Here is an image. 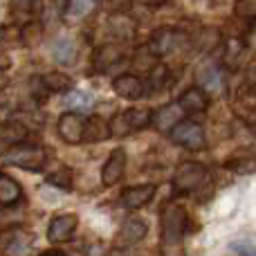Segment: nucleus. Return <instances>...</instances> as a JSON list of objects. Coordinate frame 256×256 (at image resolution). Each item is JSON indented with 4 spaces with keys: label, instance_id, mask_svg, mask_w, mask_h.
Returning a JSON list of instances; mask_svg holds the SVG:
<instances>
[{
    "label": "nucleus",
    "instance_id": "nucleus-32",
    "mask_svg": "<svg viewBox=\"0 0 256 256\" xmlns=\"http://www.w3.org/2000/svg\"><path fill=\"white\" fill-rule=\"evenodd\" d=\"M7 86H9V76H7V72L0 70V90H4Z\"/></svg>",
    "mask_w": 256,
    "mask_h": 256
},
{
    "label": "nucleus",
    "instance_id": "nucleus-23",
    "mask_svg": "<svg viewBox=\"0 0 256 256\" xmlns=\"http://www.w3.org/2000/svg\"><path fill=\"white\" fill-rule=\"evenodd\" d=\"M40 81L50 92H66L72 88V79L68 74H61V72H48L45 76H40Z\"/></svg>",
    "mask_w": 256,
    "mask_h": 256
},
{
    "label": "nucleus",
    "instance_id": "nucleus-9",
    "mask_svg": "<svg viewBox=\"0 0 256 256\" xmlns=\"http://www.w3.org/2000/svg\"><path fill=\"white\" fill-rule=\"evenodd\" d=\"M84 126L86 122L76 112H66L58 120V135L68 144H79V142H84Z\"/></svg>",
    "mask_w": 256,
    "mask_h": 256
},
{
    "label": "nucleus",
    "instance_id": "nucleus-12",
    "mask_svg": "<svg viewBox=\"0 0 256 256\" xmlns=\"http://www.w3.org/2000/svg\"><path fill=\"white\" fill-rule=\"evenodd\" d=\"M112 90H115L122 99L135 102V99L144 97V81L135 74H122L112 81Z\"/></svg>",
    "mask_w": 256,
    "mask_h": 256
},
{
    "label": "nucleus",
    "instance_id": "nucleus-24",
    "mask_svg": "<svg viewBox=\"0 0 256 256\" xmlns=\"http://www.w3.org/2000/svg\"><path fill=\"white\" fill-rule=\"evenodd\" d=\"M243 54H245V43H243V40H238V38H232L230 43H227V52H225L227 66H230L232 70H234V68H238Z\"/></svg>",
    "mask_w": 256,
    "mask_h": 256
},
{
    "label": "nucleus",
    "instance_id": "nucleus-21",
    "mask_svg": "<svg viewBox=\"0 0 256 256\" xmlns=\"http://www.w3.org/2000/svg\"><path fill=\"white\" fill-rule=\"evenodd\" d=\"M227 168H232L238 176H250L256 171V153H236L227 162Z\"/></svg>",
    "mask_w": 256,
    "mask_h": 256
},
{
    "label": "nucleus",
    "instance_id": "nucleus-1",
    "mask_svg": "<svg viewBox=\"0 0 256 256\" xmlns=\"http://www.w3.org/2000/svg\"><path fill=\"white\" fill-rule=\"evenodd\" d=\"M186 212L180 204H166L160 216V252L162 256H186Z\"/></svg>",
    "mask_w": 256,
    "mask_h": 256
},
{
    "label": "nucleus",
    "instance_id": "nucleus-22",
    "mask_svg": "<svg viewBox=\"0 0 256 256\" xmlns=\"http://www.w3.org/2000/svg\"><path fill=\"white\" fill-rule=\"evenodd\" d=\"M176 40H178L176 32L162 30V32H158V34H155L153 43H150V50H153V54H160V56H162V54L171 52V50L176 48Z\"/></svg>",
    "mask_w": 256,
    "mask_h": 256
},
{
    "label": "nucleus",
    "instance_id": "nucleus-16",
    "mask_svg": "<svg viewBox=\"0 0 256 256\" xmlns=\"http://www.w3.org/2000/svg\"><path fill=\"white\" fill-rule=\"evenodd\" d=\"M27 135V128L22 124H16V122H9V124H2L0 122V155H4L12 146L20 144Z\"/></svg>",
    "mask_w": 256,
    "mask_h": 256
},
{
    "label": "nucleus",
    "instance_id": "nucleus-30",
    "mask_svg": "<svg viewBox=\"0 0 256 256\" xmlns=\"http://www.w3.org/2000/svg\"><path fill=\"white\" fill-rule=\"evenodd\" d=\"M104 2H106V7L110 12H124V9H128V0H104Z\"/></svg>",
    "mask_w": 256,
    "mask_h": 256
},
{
    "label": "nucleus",
    "instance_id": "nucleus-7",
    "mask_svg": "<svg viewBox=\"0 0 256 256\" xmlns=\"http://www.w3.org/2000/svg\"><path fill=\"white\" fill-rule=\"evenodd\" d=\"M196 76H198V84L202 86V90L207 94L216 97V94H220L222 90H225V74H222V70L216 63H204V66H200Z\"/></svg>",
    "mask_w": 256,
    "mask_h": 256
},
{
    "label": "nucleus",
    "instance_id": "nucleus-18",
    "mask_svg": "<svg viewBox=\"0 0 256 256\" xmlns=\"http://www.w3.org/2000/svg\"><path fill=\"white\" fill-rule=\"evenodd\" d=\"M22 189L14 178L0 173V207H12V204L20 202Z\"/></svg>",
    "mask_w": 256,
    "mask_h": 256
},
{
    "label": "nucleus",
    "instance_id": "nucleus-6",
    "mask_svg": "<svg viewBox=\"0 0 256 256\" xmlns=\"http://www.w3.org/2000/svg\"><path fill=\"white\" fill-rule=\"evenodd\" d=\"M76 227H79V216H74V214H61V216H56L48 227L50 243H54V245L68 243L74 236Z\"/></svg>",
    "mask_w": 256,
    "mask_h": 256
},
{
    "label": "nucleus",
    "instance_id": "nucleus-3",
    "mask_svg": "<svg viewBox=\"0 0 256 256\" xmlns=\"http://www.w3.org/2000/svg\"><path fill=\"white\" fill-rule=\"evenodd\" d=\"M150 120H153V112H150L148 108H128V110L120 112V115L112 120L110 135H117V137L130 135V132L146 128L150 124Z\"/></svg>",
    "mask_w": 256,
    "mask_h": 256
},
{
    "label": "nucleus",
    "instance_id": "nucleus-31",
    "mask_svg": "<svg viewBox=\"0 0 256 256\" xmlns=\"http://www.w3.org/2000/svg\"><path fill=\"white\" fill-rule=\"evenodd\" d=\"M248 88L252 90V92H256V68L250 72V76H248Z\"/></svg>",
    "mask_w": 256,
    "mask_h": 256
},
{
    "label": "nucleus",
    "instance_id": "nucleus-17",
    "mask_svg": "<svg viewBox=\"0 0 256 256\" xmlns=\"http://www.w3.org/2000/svg\"><path fill=\"white\" fill-rule=\"evenodd\" d=\"M97 4H99V0H68L63 16H66V20H70V22L84 20V18H88L90 14L97 9Z\"/></svg>",
    "mask_w": 256,
    "mask_h": 256
},
{
    "label": "nucleus",
    "instance_id": "nucleus-26",
    "mask_svg": "<svg viewBox=\"0 0 256 256\" xmlns=\"http://www.w3.org/2000/svg\"><path fill=\"white\" fill-rule=\"evenodd\" d=\"M66 104L70 108H76V110L86 112V110H90V108H92L94 99L90 97L88 92H84V90H74V92H70V97L66 99Z\"/></svg>",
    "mask_w": 256,
    "mask_h": 256
},
{
    "label": "nucleus",
    "instance_id": "nucleus-29",
    "mask_svg": "<svg viewBox=\"0 0 256 256\" xmlns=\"http://www.w3.org/2000/svg\"><path fill=\"white\" fill-rule=\"evenodd\" d=\"M230 248H232V252L238 256H256V248L250 243H232Z\"/></svg>",
    "mask_w": 256,
    "mask_h": 256
},
{
    "label": "nucleus",
    "instance_id": "nucleus-5",
    "mask_svg": "<svg viewBox=\"0 0 256 256\" xmlns=\"http://www.w3.org/2000/svg\"><path fill=\"white\" fill-rule=\"evenodd\" d=\"M171 140L176 142L178 146L186 150H204L207 148V137H204V130L200 124L196 122H186L182 120L180 124L171 130Z\"/></svg>",
    "mask_w": 256,
    "mask_h": 256
},
{
    "label": "nucleus",
    "instance_id": "nucleus-11",
    "mask_svg": "<svg viewBox=\"0 0 256 256\" xmlns=\"http://www.w3.org/2000/svg\"><path fill=\"white\" fill-rule=\"evenodd\" d=\"M182 115H184V110L180 108V104H166V106H162L153 115L150 124L158 128L160 132H171L182 122Z\"/></svg>",
    "mask_w": 256,
    "mask_h": 256
},
{
    "label": "nucleus",
    "instance_id": "nucleus-4",
    "mask_svg": "<svg viewBox=\"0 0 256 256\" xmlns=\"http://www.w3.org/2000/svg\"><path fill=\"white\" fill-rule=\"evenodd\" d=\"M207 180V168L200 162H182L173 176V191L176 194H191Z\"/></svg>",
    "mask_w": 256,
    "mask_h": 256
},
{
    "label": "nucleus",
    "instance_id": "nucleus-15",
    "mask_svg": "<svg viewBox=\"0 0 256 256\" xmlns=\"http://www.w3.org/2000/svg\"><path fill=\"white\" fill-rule=\"evenodd\" d=\"M178 104L184 112H204L209 106V97L202 88H189L180 94Z\"/></svg>",
    "mask_w": 256,
    "mask_h": 256
},
{
    "label": "nucleus",
    "instance_id": "nucleus-2",
    "mask_svg": "<svg viewBox=\"0 0 256 256\" xmlns=\"http://www.w3.org/2000/svg\"><path fill=\"white\" fill-rule=\"evenodd\" d=\"M2 160L18 168H25V171H40L45 166V162H48V150L38 144H25V142H20V144L12 146L2 155Z\"/></svg>",
    "mask_w": 256,
    "mask_h": 256
},
{
    "label": "nucleus",
    "instance_id": "nucleus-8",
    "mask_svg": "<svg viewBox=\"0 0 256 256\" xmlns=\"http://www.w3.org/2000/svg\"><path fill=\"white\" fill-rule=\"evenodd\" d=\"M146 234H148V227H146V222L142 218H128V220H124V225H122L115 243H117V248H130V245L140 243Z\"/></svg>",
    "mask_w": 256,
    "mask_h": 256
},
{
    "label": "nucleus",
    "instance_id": "nucleus-10",
    "mask_svg": "<svg viewBox=\"0 0 256 256\" xmlns=\"http://www.w3.org/2000/svg\"><path fill=\"white\" fill-rule=\"evenodd\" d=\"M124 168H126V150L124 148H115L108 158V162L104 164L102 168V182L104 186H112L122 180L124 176Z\"/></svg>",
    "mask_w": 256,
    "mask_h": 256
},
{
    "label": "nucleus",
    "instance_id": "nucleus-19",
    "mask_svg": "<svg viewBox=\"0 0 256 256\" xmlns=\"http://www.w3.org/2000/svg\"><path fill=\"white\" fill-rule=\"evenodd\" d=\"M110 137V126L102 117H90L84 126V140L86 142H104Z\"/></svg>",
    "mask_w": 256,
    "mask_h": 256
},
{
    "label": "nucleus",
    "instance_id": "nucleus-13",
    "mask_svg": "<svg viewBox=\"0 0 256 256\" xmlns=\"http://www.w3.org/2000/svg\"><path fill=\"white\" fill-rule=\"evenodd\" d=\"M32 252H34V236L27 232H12L4 240L7 256H32Z\"/></svg>",
    "mask_w": 256,
    "mask_h": 256
},
{
    "label": "nucleus",
    "instance_id": "nucleus-28",
    "mask_svg": "<svg viewBox=\"0 0 256 256\" xmlns=\"http://www.w3.org/2000/svg\"><path fill=\"white\" fill-rule=\"evenodd\" d=\"M50 184H56V186H63V189H70L72 186V180H70V173L68 171H61V173H54V176L48 178Z\"/></svg>",
    "mask_w": 256,
    "mask_h": 256
},
{
    "label": "nucleus",
    "instance_id": "nucleus-27",
    "mask_svg": "<svg viewBox=\"0 0 256 256\" xmlns=\"http://www.w3.org/2000/svg\"><path fill=\"white\" fill-rule=\"evenodd\" d=\"M234 14L238 18H243V20H248V22L256 20V0H236Z\"/></svg>",
    "mask_w": 256,
    "mask_h": 256
},
{
    "label": "nucleus",
    "instance_id": "nucleus-33",
    "mask_svg": "<svg viewBox=\"0 0 256 256\" xmlns=\"http://www.w3.org/2000/svg\"><path fill=\"white\" fill-rule=\"evenodd\" d=\"M43 256H66V254H58V252H50V254H43Z\"/></svg>",
    "mask_w": 256,
    "mask_h": 256
},
{
    "label": "nucleus",
    "instance_id": "nucleus-14",
    "mask_svg": "<svg viewBox=\"0 0 256 256\" xmlns=\"http://www.w3.org/2000/svg\"><path fill=\"white\" fill-rule=\"evenodd\" d=\"M155 196V184H140V186H130L122 194V204L126 209H140L144 204H148Z\"/></svg>",
    "mask_w": 256,
    "mask_h": 256
},
{
    "label": "nucleus",
    "instance_id": "nucleus-25",
    "mask_svg": "<svg viewBox=\"0 0 256 256\" xmlns=\"http://www.w3.org/2000/svg\"><path fill=\"white\" fill-rule=\"evenodd\" d=\"M122 58V50L117 48V45H106V48H102L99 50V54H97V68L99 70H106L108 66H112V63H117Z\"/></svg>",
    "mask_w": 256,
    "mask_h": 256
},
{
    "label": "nucleus",
    "instance_id": "nucleus-20",
    "mask_svg": "<svg viewBox=\"0 0 256 256\" xmlns=\"http://www.w3.org/2000/svg\"><path fill=\"white\" fill-rule=\"evenodd\" d=\"M52 56H54V61L61 63V66H72L76 58V43L72 38H58L56 43H54Z\"/></svg>",
    "mask_w": 256,
    "mask_h": 256
}]
</instances>
